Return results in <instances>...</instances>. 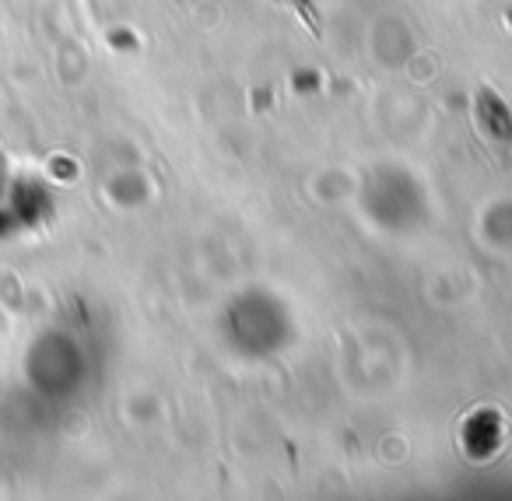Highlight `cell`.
Masks as SVG:
<instances>
[{"mask_svg": "<svg viewBox=\"0 0 512 501\" xmlns=\"http://www.w3.org/2000/svg\"><path fill=\"white\" fill-rule=\"evenodd\" d=\"M477 120H481V127L488 130L491 137H498L502 144L512 141V116L495 92H481V99H477Z\"/></svg>", "mask_w": 512, "mask_h": 501, "instance_id": "1", "label": "cell"}, {"mask_svg": "<svg viewBox=\"0 0 512 501\" xmlns=\"http://www.w3.org/2000/svg\"><path fill=\"white\" fill-rule=\"evenodd\" d=\"M278 4H288V8L306 22V29L313 32L316 39H323V18H320V11H316L313 0H278Z\"/></svg>", "mask_w": 512, "mask_h": 501, "instance_id": "2", "label": "cell"}]
</instances>
